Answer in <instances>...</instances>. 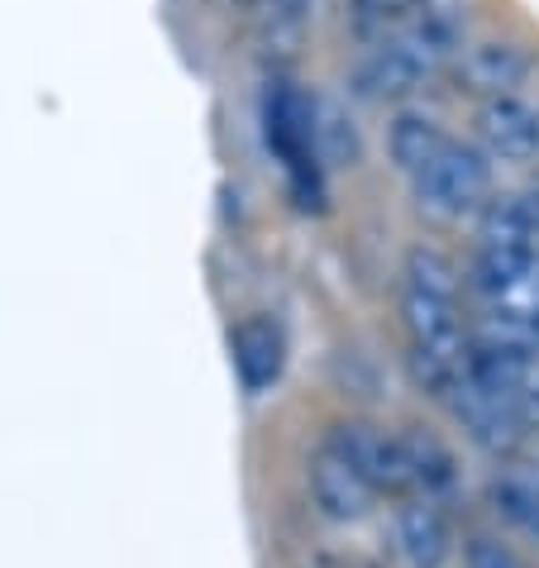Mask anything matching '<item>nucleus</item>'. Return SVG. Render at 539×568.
I'll list each match as a JSON object with an SVG mask.
<instances>
[{
    "label": "nucleus",
    "mask_w": 539,
    "mask_h": 568,
    "mask_svg": "<svg viewBox=\"0 0 539 568\" xmlns=\"http://www.w3.org/2000/svg\"><path fill=\"white\" fill-rule=\"evenodd\" d=\"M501 201L516 211V220H520V225H526L530 234H539V172H535L530 182H520L516 192H506Z\"/></svg>",
    "instance_id": "nucleus-16"
},
{
    "label": "nucleus",
    "mask_w": 539,
    "mask_h": 568,
    "mask_svg": "<svg viewBox=\"0 0 539 568\" xmlns=\"http://www.w3.org/2000/svg\"><path fill=\"white\" fill-rule=\"evenodd\" d=\"M491 511H497L506 526L539 540V468L526 464H506L487 487Z\"/></svg>",
    "instance_id": "nucleus-13"
},
{
    "label": "nucleus",
    "mask_w": 539,
    "mask_h": 568,
    "mask_svg": "<svg viewBox=\"0 0 539 568\" xmlns=\"http://www.w3.org/2000/svg\"><path fill=\"white\" fill-rule=\"evenodd\" d=\"M444 406H449L454 420L464 425V430L478 439L487 454H516V449H520V439H526V425H530V420H526V416H516L506 402H497L487 387H478L468 373L449 387Z\"/></svg>",
    "instance_id": "nucleus-8"
},
{
    "label": "nucleus",
    "mask_w": 539,
    "mask_h": 568,
    "mask_svg": "<svg viewBox=\"0 0 539 568\" xmlns=\"http://www.w3.org/2000/svg\"><path fill=\"white\" fill-rule=\"evenodd\" d=\"M396 549L406 568H444L454 559V526L444 501L410 497L396 507Z\"/></svg>",
    "instance_id": "nucleus-10"
},
{
    "label": "nucleus",
    "mask_w": 539,
    "mask_h": 568,
    "mask_svg": "<svg viewBox=\"0 0 539 568\" xmlns=\"http://www.w3.org/2000/svg\"><path fill=\"white\" fill-rule=\"evenodd\" d=\"M449 139L454 134L444 130L430 110H401V115L387 124V158L406 172V178H416L435 153L449 149Z\"/></svg>",
    "instance_id": "nucleus-11"
},
{
    "label": "nucleus",
    "mask_w": 539,
    "mask_h": 568,
    "mask_svg": "<svg viewBox=\"0 0 539 568\" xmlns=\"http://www.w3.org/2000/svg\"><path fill=\"white\" fill-rule=\"evenodd\" d=\"M410 196L416 206L435 220H468L482 215L491 201V158L478 144H458L449 139V149L435 153L416 178H410Z\"/></svg>",
    "instance_id": "nucleus-3"
},
{
    "label": "nucleus",
    "mask_w": 539,
    "mask_h": 568,
    "mask_svg": "<svg viewBox=\"0 0 539 568\" xmlns=\"http://www.w3.org/2000/svg\"><path fill=\"white\" fill-rule=\"evenodd\" d=\"M401 325L410 344V368L430 397H449V387L468 373L472 325L464 321V282L449 254L416 244L401 267Z\"/></svg>",
    "instance_id": "nucleus-1"
},
{
    "label": "nucleus",
    "mask_w": 539,
    "mask_h": 568,
    "mask_svg": "<svg viewBox=\"0 0 539 568\" xmlns=\"http://www.w3.org/2000/svg\"><path fill=\"white\" fill-rule=\"evenodd\" d=\"M478 139L491 163L535 168L539 172V101L516 91V97L482 101L478 110Z\"/></svg>",
    "instance_id": "nucleus-6"
},
{
    "label": "nucleus",
    "mask_w": 539,
    "mask_h": 568,
    "mask_svg": "<svg viewBox=\"0 0 539 568\" xmlns=\"http://www.w3.org/2000/svg\"><path fill=\"white\" fill-rule=\"evenodd\" d=\"M464 564H468V568H526V564L516 559L511 545L491 540V535H472L468 549H464Z\"/></svg>",
    "instance_id": "nucleus-15"
},
{
    "label": "nucleus",
    "mask_w": 539,
    "mask_h": 568,
    "mask_svg": "<svg viewBox=\"0 0 539 568\" xmlns=\"http://www.w3.org/2000/svg\"><path fill=\"white\" fill-rule=\"evenodd\" d=\"M464 6L458 0H430L416 20H406L396 34L368 43L358 62V91L373 101H401L420 91L430 77L449 72L454 58L464 53Z\"/></svg>",
    "instance_id": "nucleus-2"
},
{
    "label": "nucleus",
    "mask_w": 539,
    "mask_h": 568,
    "mask_svg": "<svg viewBox=\"0 0 539 568\" xmlns=\"http://www.w3.org/2000/svg\"><path fill=\"white\" fill-rule=\"evenodd\" d=\"M348 464H354L377 497H391V501H410V468H406V445L401 435H387L377 425H363V420H344L325 435Z\"/></svg>",
    "instance_id": "nucleus-4"
},
{
    "label": "nucleus",
    "mask_w": 539,
    "mask_h": 568,
    "mask_svg": "<svg viewBox=\"0 0 539 568\" xmlns=\"http://www.w3.org/2000/svg\"><path fill=\"white\" fill-rule=\"evenodd\" d=\"M401 445H406V468H410V497H430V501L449 497L458 487L454 449L439 435H425V430H406Z\"/></svg>",
    "instance_id": "nucleus-12"
},
{
    "label": "nucleus",
    "mask_w": 539,
    "mask_h": 568,
    "mask_svg": "<svg viewBox=\"0 0 539 568\" xmlns=\"http://www.w3.org/2000/svg\"><path fill=\"white\" fill-rule=\"evenodd\" d=\"M449 72H454V82L464 97L497 101V97L526 91L535 58H530V49H520L511 39H472V43H464V53L454 58Z\"/></svg>",
    "instance_id": "nucleus-5"
},
{
    "label": "nucleus",
    "mask_w": 539,
    "mask_h": 568,
    "mask_svg": "<svg viewBox=\"0 0 539 568\" xmlns=\"http://www.w3.org/2000/svg\"><path fill=\"white\" fill-rule=\"evenodd\" d=\"M311 501H315V511H321L325 520L348 526V520H363L373 511L377 493L368 487V478H363V473L325 439V445L315 449V459H311Z\"/></svg>",
    "instance_id": "nucleus-9"
},
{
    "label": "nucleus",
    "mask_w": 539,
    "mask_h": 568,
    "mask_svg": "<svg viewBox=\"0 0 539 568\" xmlns=\"http://www.w3.org/2000/svg\"><path fill=\"white\" fill-rule=\"evenodd\" d=\"M535 354H539V325H535Z\"/></svg>",
    "instance_id": "nucleus-17"
},
{
    "label": "nucleus",
    "mask_w": 539,
    "mask_h": 568,
    "mask_svg": "<svg viewBox=\"0 0 539 568\" xmlns=\"http://www.w3.org/2000/svg\"><path fill=\"white\" fill-rule=\"evenodd\" d=\"M425 6H430V0H348V24L368 43H377V39L396 34L406 20H416Z\"/></svg>",
    "instance_id": "nucleus-14"
},
{
    "label": "nucleus",
    "mask_w": 539,
    "mask_h": 568,
    "mask_svg": "<svg viewBox=\"0 0 539 568\" xmlns=\"http://www.w3.org/2000/svg\"><path fill=\"white\" fill-rule=\"evenodd\" d=\"M230 358L248 397H267L287 373V329L273 315H244L230 329Z\"/></svg>",
    "instance_id": "nucleus-7"
}]
</instances>
